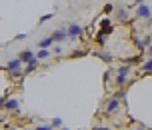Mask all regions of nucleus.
I'll list each match as a JSON object with an SVG mask.
<instances>
[{
	"label": "nucleus",
	"instance_id": "obj_15",
	"mask_svg": "<svg viewBox=\"0 0 152 130\" xmlns=\"http://www.w3.org/2000/svg\"><path fill=\"white\" fill-rule=\"evenodd\" d=\"M96 42H98L100 46H104V42H106V32L98 30V34H96Z\"/></svg>",
	"mask_w": 152,
	"mask_h": 130
},
{
	"label": "nucleus",
	"instance_id": "obj_4",
	"mask_svg": "<svg viewBox=\"0 0 152 130\" xmlns=\"http://www.w3.org/2000/svg\"><path fill=\"white\" fill-rule=\"evenodd\" d=\"M120 100H116L112 96V98L108 100L106 102V106H104V116H112V114H116V112H118V110H120Z\"/></svg>",
	"mask_w": 152,
	"mask_h": 130
},
{
	"label": "nucleus",
	"instance_id": "obj_10",
	"mask_svg": "<svg viewBox=\"0 0 152 130\" xmlns=\"http://www.w3.org/2000/svg\"><path fill=\"white\" fill-rule=\"evenodd\" d=\"M132 42L136 44V48H138V54H142L146 50V46H144V40L140 38V36H136V34H132Z\"/></svg>",
	"mask_w": 152,
	"mask_h": 130
},
{
	"label": "nucleus",
	"instance_id": "obj_19",
	"mask_svg": "<svg viewBox=\"0 0 152 130\" xmlns=\"http://www.w3.org/2000/svg\"><path fill=\"white\" fill-rule=\"evenodd\" d=\"M114 8H116V6H114V4H112V2H108V4H106V6H104V12H106V14H110V12H112V10H114Z\"/></svg>",
	"mask_w": 152,
	"mask_h": 130
},
{
	"label": "nucleus",
	"instance_id": "obj_20",
	"mask_svg": "<svg viewBox=\"0 0 152 130\" xmlns=\"http://www.w3.org/2000/svg\"><path fill=\"white\" fill-rule=\"evenodd\" d=\"M52 12H50V14H44V16H42V18H40V22H46V20H52Z\"/></svg>",
	"mask_w": 152,
	"mask_h": 130
},
{
	"label": "nucleus",
	"instance_id": "obj_1",
	"mask_svg": "<svg viewBox=\"0 0 152 130\" xmlns=\"http://www.w3.org/2000/svg\"><path fill=\"white\" fill-rule=\"evenodd\" d=\"M4 70H6L8 74L12 78H22V70H24V64L18 58H12V60H8L4 64Z\"/></svg>",
	"mask_w": 152,
	"mask_h": 130
},
{
	"label": "nucleus",
	"instance_id": "obj_17",
	"mask_svg": "<svg viewBox=\"0 0 152 130\" xmlns=\"http://www.w3.org/2000/svg\"><path fill=\"white\" fill-rule=\"evenodd\" d=\"M50 50H52V54H62L64 52V50H62V44H54Z\"/></svg>",
	"mask_w": 152,
	"mask_h": 130
},
{
	"label": "nucleus",
	"instance_id": "obj_22",
	"mask_svg": "<svg viewBox=\"0 0 152 130\" xmlns=\"http://www.w3.org/2000/svg\"><path fill=\"white\" fill-rule=\"evenodd\" d=\"M146 54H148V56L152 58V44H150V46H146Z\"/></svg>",
	"mask_w": 152,
	"mask_h": 130
},
{
	"label": "nucleus",
	"instance_id": "obj_13",
	"mask_svg": "<svg viewBox=\"0 0 152 130\" xmlns=\"http://www.w3.org/2000/svg\"><path fill=\"white\" fill-rule=\"evenodd\" d=\"M94 54L98 56L100 60H104V62H110V60H112V54H106V52H104V50H96V52H94Z\"/></svg>",
	"mask_w": 152,
	"mask_h": 130
},
{
	"label": "nucleus",
	"instance_id": "obj_23",
	"mask_svg": "<svg viewBox=\"0 0 152 130\" xmlns=\"http://www.w3.org/2000/svg\"><path fill=\"white\" fill-rule=\"evenodd\" d=\"M26 38V34H18V36H14V40H24Z\"/></svg>",
	"mask_w": 152,
	"mask_h": 130
},
{
	"label": "nucleus",
	"instance_id": "obj_12",
	"mask_svg": "<svg viewBox=\"0 0 152 130\" xmlns=\"http://www.w3.org/2000/svg\"><path fill=\"white\" fill-rule=\"evenodd\" d=\"M52 46H54V38L52 36H48V38H44V40L38 42V48H52Z\"/></svg>",
	"mask_w": 152,
	"mask_h": 130
},
{
	"label": "nucleus",
	"instance_id": "obj_14",
	"mask_svg": "<svg viewBox=\"0 0 152 130\" xmlns=\"http://www.w3.org/2000/svg\"><path fill=\"white\" fill-rule=\"evenodd\" d=\"M142 72H146V74H152V58H148L146 62H142Z\"/></svg>",
	"mask_w": 152,
	"mask_h": 130
},
{
	"label": "nucleus",
	"instance_id": "obj_9",
	"mask_svg": "<svg viewBox=\"0 0 152 130\" xmlns=\"http://www.w3.org/2000/svg\"><path fill=\"white\" fill-rule=\"evenodd\" d=\"M50 36L54 38V44H56V42L60 44V42H64V40H66V30H54Z\"/></svg>",
	"mask_w": 152,
	"mask_h": 130
},
{
	"label": "nucleus",
	"instance_id": "obj_18",
	"mask_svg": "<svg viewBox=\"0 0 152 130\" xmlns=\"http://www.w3.org/2000/svg\"><path fill=\"white\" fill-rule=\"evenodd\" d=\"M34 130H54V128L50 126V122H48V124H38V126H36Z\"/></svg>",
	"mask_w": 152,
	"mask_h": 130
},
{
	"label": "nucleus",
	"instance_id": "obj_27",
	"mask_svg": "<svg viewBox=\"0 0 152 130\" xmlns=\"http://www.w3.org/2000/svg\"><path fill=\"white\" fill-rule=\"evenodd\" d=\"M10 130H18V128H10Z\"/></svg>",
	"mask_w": 152,
	"mask_h": 130
},
{
	"label": "nucleus",
	"instance_id": "obj_28",
	"mask_svg": "<svg viewBox=\"0 0 152 130\" xmlns=\"http://www.w3.org/2000/svg\"><path fill=\"white\" fill-rule=\"evenodd\" d=\"M0 48H2V42H0Z\"/></svg>",
	"mask_w": 152,
	"mask_h": 130
},
{
	"label": "nucleus",
	"instance_id": "obj_24",
	"mask_svg": "<svg viewBox=\"0 0 152 130\" xmlns=\"http://www.w3.org/2000/svg\"><path fill=\"white\" fill-rule=\"evenodd\" d=\"M92 130H110L108 126H96V128H92Z\"/></svg>",
	"mask_w": 152,
	"mask_h": 130
},
{
	"label": "nucleus",
	"instance_id": "obj_6",
	"mask_svg": "<svg viewBox=\"0 0 152 130\" xmlns=\"http://www.w3.org/2000/svg\"><path fill=\"white\" fill-rule=\"evenodd\" d=\"M114 20H116V22H128L130 20V12L124 6H116L114 8Z\"/></svg>",
	"mask_w": 152,
	"mask_h": 130
},
{
	"label": "nucleus",
	"instance_id": "obj_3",
	"mask_svg": "<svg viewBox=\"0 0 152 130\" xmlns=\"http://www.w3.org/2000/svg\"><path fill=\"white\" fill-rule=\"evenodd\" d=\"M64 30H66V38L68 40H76L78 36L84 34V28L80 24H68V28H64Z\"/></svg>",
	"mask_w": 152,
	"mask_h": 130
},
{
	"label": "nucleus",
	"instance_id": "obj_5",
	"mask_svg": "<svg viewBox=\"0 0 152 130\" xmlns=\"http://www.w3.org/2000/svg\"><path fill=\"white\" fill-rule=\"evenodd\" d=\"M136 18L152 20V8L148 6V4H138V6H136Z\"/></svg>",
	"mask_w": 152,
	"mask_h": 130
},
{
	"label": "nucleus",
	"instance_id": "obj_26",
	"mask_svg": "<svg viewBox=\"0 0 152 130\" xmlns=\"http://www.w3.org/2000/svg\"><path fill=\"white\" fill-rule=\"evenodd\" d=\"M60 130H70V128H66V126H60Z\"/></svg>",
	"mask_w": 152,
	"mask_h": 130
},
{
	"label": "nucleus",
	"instance_id": "obj_16",
	"mask_svg": "<svg viewBox=\"0 0 152 130\" xmlns=\"http://www.w3.org/2000/svg\"><path fill=\"white\" fill-rule=\"evenodd\" d=\"M50 126H52V128H60V126H62V118H60V116H56V118H52V122H50Z\"/></svg>",
	"mask_w": 152,
	"mask_h": 130
},
{
	"label": "nucleus",
	"instance_id": "obj_21",
	"mask_svg": "<svg viewBox=\"0 0 152 130\" xmlns=\"http://www.w3.org/2000/svg\"><path fill=\"white\" fill-rule=\"evenodd\" d=\"M8 94H4V96H0V108H4V102H6Z\"/></svg>",
	"mask_w": 152,
	"mask_h": 130
},
{
	"label": "nucleus",
	"instance_id": "obj_25",
	"mask_svg": "<svg viewBox=\"0 0 152 130\" xmlns=\"http://www.w3.org/2000/svg\"><path fill=\"white\" fill-rule=\"evenodd\" d=\"M138 4H144V0H134V4H132V6H138Z\"/></svg>",
	"mask_w": 152,
	"mask_h": 130
},
{
	"label": "nucleus",
	"instance_id": "obj_8",
	"mask_svg": "<svg viewBox=\"0 0 152 130\" xmlns=\"http://www.w3.org/2000/svg\"><path fill=\"white\" fill-rule=\"evenodd\" d=\"M40 66V60L38 58H34V60H30L28 64H24V70H22V76L24 74H30V72H34V70Z\"/></svg>",
	"mask_w": 152,
	"mask_h": 130
},
{
	"label": "nucleus",
	"instance_id": "obj_7",
	"mask_svg": "<svg viewBox=\"0 0 152 130\" xmlns=\"http://www.w3.org/2000/svg\"><path fill=\"white\" fill-rule=\"evenodd\" d=\"M16 58H18V60L22 62V64H28L30 60H34V58H36V54L32 52V50H28V48H26V50H22V52L18 54Z\"/></svg>",
	"mask_w": 152,
	"mask_h": 130
},
{
	"label": "nucleus",
	"instance_id": "obj_2",
	"mask_svg": "<svg viewBox=\"0 0 152 130\" xmlns=\"http://www.w3.org/2000/svg\"><path fill=\"white\" fill-rule=\"evenodd\" d=\"M4 110L12 112V114H18L20 112V100L16 98V96H8L6 102H4Z\"/></svg>",
	"mask_w": 152,
	"mask_h": 130
},
{
	"label": "nucleus",
	"instance_id": "obj_11",
	"mask_svg": "<svg viewBox=\"0 0 152 130\" xmlns=\"http://www.w3.org/2000/svg\"><path fill=\"white\" fill-rule=\"evenodd\" d=\"M50 54H52L50 48H40V50L36 52V58L38 60H46V58H50Z\"/></svg>",
	"mask_w": 152,
	"mask_h": 130
}]
</instances>
